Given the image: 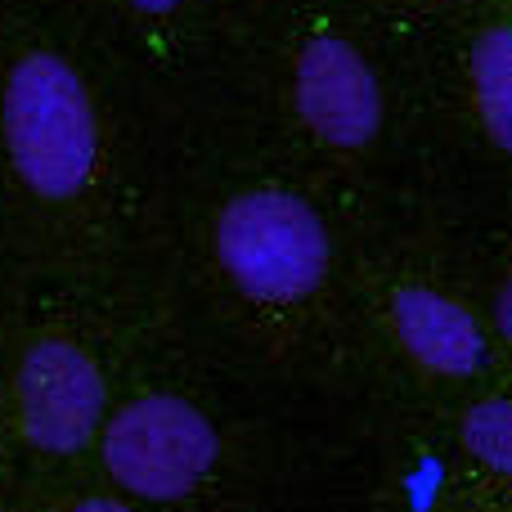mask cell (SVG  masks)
I'll list each match as a JSON object with an SVG mask.
<instances>
[{
  "label": "cell",
  "instance_id": "ba28073f",
  "mask_svg": "<svg viewBox=\"0 0 512 512\" xmlns=\"http://www.w3.org/2000/svg\"><path fill=\"white\" fill-rule=\"evenodd\" d=\"M463 441L481 463L512 477V400H481L463 418Z\"/></svg>",
  "mask_w": 512,
  "mask_h": 512
},
{
  "label": "cell",
  "instance_id": "9c48e42d",
  "mask_svg": "<svg viewBox=\"0 0 512 512\" xmlns=\"http://www.w3.org/2000/svg\"><path fill=\"white\" fill-rule=\"evenodd\" d=\"M495 315H499V328L512 337V283L504 292H499V306H495Z\"/></svg>",
  "mask_w": 512,
  "mask_h": 512
},
{
  "label": "cell",
  "instance_id": "8fae6325",
  "mask_svg": "<svg viewBox=\"0 0 512 512\" xmlns=\"http://www.w3.org/2000/svg\"><path fill=\"white\" fill-rule=\"evenodd\" d=\"M131 5L149 9V14H167V9H176V5H180V0H131Z\"/></svg>",
  "mask_w": 512,
  "mask_h": 512
},
{
  "label": "cell",
  "instance_id": "3957f363",
  "mask_svg": "<svg viewBox=\"0 0 512 512\" xmlns=\"http://www.w3.org/2000/svg\"><path fill=\"white\" fill-rule=\"evenodd\" d=\"M104 459L131 495L185 499L216 459V432L176 396H144L113 418Z\"/></svg>",
  "mask_w": 512,
  "mask_h": 512
},
{
  "label": "cell",
  "instance_id": "7a4b0ae2",
  "mask_svg": "<svg viewBox=\"0 0 512 512\" xmlns=\"http://www.w3.org/2000/svg\"><path fill=\"white\" fill-rule=\"evenodd\" d=\"M216 248L243 292L261 301H301L319 288L328 239L319 216L292 194H243L221 212Z\"/></svg>",
  "mask_w": 512,
  "mask_h": 512
},
{
  "label": "cell",
  "instance_id": "6da1fadb",
  "mask_svg": "<svg viewBox=\"0 0 512 512\" xmlns=\"http://www.w3.org/2000/svg\"><path fill=\"white\" fill-rule=\"evenodd\" d=\"M5 140L18 176L41 198H72L95 167V113L81 77L54 54H32L5 90Z\"/></svg>",
  "mask_w": 512,
  "mask_h": 512
},
{
  "label": "cell",
  "instance_id": "277c9868",
  "mask_svg": "<svg viewBox=\"0 0 512 512\" xmlns=\"http://www.w3.org/2000/svg\"><path fill=\"white\" fill-rule=\"evenodd\" d=\"M18 409L23 432L36 450L72 454L95 436L104 414V378L68 342H41L18 369Z\"/></svg>",
  "mask_w": 512,
  "mask_h": 512
},
{
  "label": "cell",
  "instance_id": "5b68a950",
  "mask_svg": "<svg viewBox=\"0 0 512 512\" xmlns=\"http://www.w3.org/2000/svg\"><path fill=\"white\" fill-rule=\"evenodd\" d=\"M297 113L328 144L373 140L382 122V95L369 63L337 36H315L297 63Z\"/></svg>",
  "mask_w": 512,
  "mask_h": 512
},
{
  "label": "cell",
  "instance_id": "30bf717a",
  "mask_svg": "<svg viewBox=\"0 0 512 512\" xmlns=\"http://www.w3.org/2000/svg\"><path fill=\"white\" fill-rule=\"evenodd\" d=\"M72 512H131V508L113 504V499H86V504H77Z\"/></svg>",
  "mask_w": 512,
  "mask_h": 512
},
{
  "label": "cell",
  "instance_id": "8992f818",
  "mask_svg": "<svg viewBox=\"0 0 512 512\" xmlns=\"http://www.w3.org/2000/svg\"><path fill=\"white\" fill-rule=\"evenodd\" d=\"M396 328L400 342L409 346L418 364H427L432 373H477L486 360V342H481V328L472 324V315L454 301L436 297L427 288H405L396 292Z\"/></svg>",
  "mask_w": 512,
  "mask_h": 512
},
{
  "label": "cell",
  "instance_id": "52a82bcc",
  "mask_svg": "<svg viewBox=\"0 0 512 512\" xmlns=\"http://www.w3.org/2000/svg\"><path fill=\"white\" fill-rule=\"evenodd\" d=\"M477 104L490 135L512 153V27H490L472 54Z\"/></svg>",
  "mask_w": 512,
  "mask_h": 512
}]
</instances>
